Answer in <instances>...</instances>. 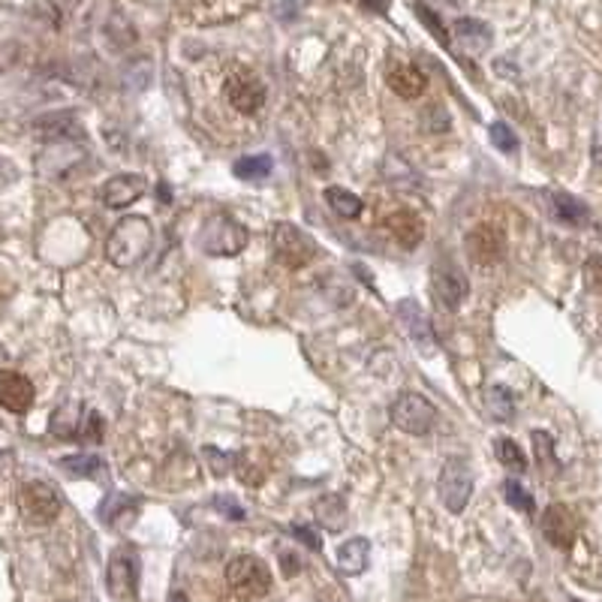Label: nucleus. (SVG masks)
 <instances>
[{"label": "nucleus", "instance_id": "f257e3e1", "mask_svg": "<svg viewBox=\"0 0 602 602\" xmlns=\"http://www.w3.org/2000/svg\"><path fill=\"white\" fill-rule=\"evenodd\" d=\"M151 241H154V229L145 218H124L106 241V256L112 265L133 268L148 256Z\"/></svg>", "mask_w": 602, "mask_h": 602}, {"label": "nucleus", "instance_id": "f03ea898", "mask_svg": "<svg viewBox=\"0 0 602 602\" xmlns=\"http://www.w3.org/2000/svg\"><path fill=\"white\" fill-rule=\"evenodd\" d=\"M227 588L238 599H263L272 590V572L254 554H238L227 563Z\"/></svg>", "mask_w": 602, "mask_h": 602}, {"label": "nucleus", "instance_id": "7ed1b4c3", "mask_svg": "<svg viewBox=\"0 0 602 602\" xmlns=\"http://www.w3.org/2000/svg\"><path fill=\"white\" fill-rule=\"evenodd\" d=\"M106 590L115 602L139 599V551L133 545L115 548L106 566Z\"/></svg>", "mask_w": 602, "mask_h": 602}, {"label": "nucleus", "instance_id": "20e7f679", "mask_svg": "<svg viewBox=\"0 0 602 602\" xmlns=\"http://www.w3.org/2000/svg\"><path fill=\"white\" fill-rule=\"evenodd\" d=\"M199 245L211 256H236L247 245V229L236 218H229V214H214V218L205 220V227L199 232Z\"/></svg>", "mask_w": 602, "mask_h": 602}, {"label": "nucleus", "instance_id": "39448f33", "mask_svg": "<svg viewBox=\"0 0 602 602\" xmlns=\"http://www.w3.org/2000/svg\"><path fill=\"white\" fill-rule=\"evenodd\" d=\"M272 247H274L277 263L286 268H304L313 259V254H317V241L304 229L295 227V223H286V220L274 223Z\"/></svg>", "mask_w": 602, "mask_h": 602}, {"label": "nucleus", "instance_id": "423d86ee", "mask_svg": "<svg viewBox=\"0 0 602 602\" xmlns=\"http://www.w3.org/2000/svg\"><path fill=\"white\" fill-rule=\"evenodd\" d=\"M223 97H227V103H229L236 112H241V115H256V112L265 106L268 91H265V82L254 73V69L236 67V69H232V73L227 76V82H223Z\"/></svg>", "mask_w": 602, "mask_h": 602}, {"label": "nucleus", "instance_id": "0eeeda50", "mask_svg": "<svg viewBox=\"0 0 602 602\" xmlns=\"http://www.w3.org/2000/svg\"><path fill=\"white\" fill-rule=\"evenodd\" d=\"M389 416H392V425L401 428L403 434L425 437L437 421V407L428 398H421V394L407 392L392 403Z\"/></svg>", "mask_w": 602, "mask_h": 602}, {"label": "nucleus", "instance_id": "6e6552de", "mask_svg": "<svg viewBox=\"0 0 602 602\" xmlns=\"http://www.w3.org/2000/svg\"><path fill=\"white\" fill-rule=\"evenodd\" d=\"M437 494H440V503H443L449 512H455V515L467 509L470 494H473V473L461 458H449L443 464L440 479H437Z\"/></svg>", "mask_w": 602, "mask_h": 602}, {"label": "nucleus", "instance_id": "1a4fd4ad", "mask_svg": "<svg viewBox=\"0 0 602 602\" xmlns=\"http://www.w3.org/2000/svg\"><path fill=\"white\" fill-rule=\"evenodd\" d=\"M19 509L31 524H51L60 515V497L49 482H24L19 491Z\"/></svg>", "mask_w": 602, "mask_h": 602}, {"label": "nucleus", "instance_id": "9d476101", "mask_svg": "<svg viewBox=\"0 0 602 602\" xmlns=\"http://www.w3.org/2000/svg\"><path fill=\"white\" fill-rule=\"evenodd\" d=\"M431 290H434V299L443 310H458L470 292V283H467L464 272L455 263H437L434 272H431Z\"/></svg>", "mask_w": 602, "mask_h": 602}, {"label": "nucleus", "instance_id": "9b49d317", "mask_svg": "<svg viewBox=\"0 0 602 602\" xmlns=\"http://www.w3.org/2000/svg\"><path fill=\"white\" fill-rule=\"evenodd\" d=\"M467 254L476 265H497L503 254H506V236H503V229L497 223H479V227L470 229V236H467Z\"/></svg>", "mask_w": 602, "mask_h": 602}, {"label": "nucleus", "instance_id": "f8f14e48", "mask_svg": "<svg viewBox=\"0 0 602 602\" xmlns=\"http://www.w3.org/2000/svg\"><path fill=\"white\" fill-rule=\"evenodd\" d=\"M542 536L548 539V545L560 548V551H570L575 545V536H579V518L570 506L563 503H551L542 515Z\"/></svg>", "mask_w": 602, "mask_h": 602}, {"label": "nucleus", "instance_id": "ddd939ff", "mask_svg": "<svg viewBox=\"0 0 602 602\" xmlns=\"http://www.w3.org/2000/svg\"><path fill=\"white\" fill-rule=\"evenodd\" d=\"M398 317H401V326L407 329V335L412 338V344L421 356H431L437 349V338H434V329H431V322L425 317V310L419 308L416 299H407L398 304Z\"/></svg>", "mask_w": 602, "mask_h": 602}, {"label": "nucleus", "instance_id": "4468645a", "mask_svg": "<svg viewBox=\"0 0 602 602\" xmlns=\"http://www.w3.org/2000/svg\"><path fill=\"white\" fill-rule=\"evenodd\" d=\"M145 190H148L145 175L124 172V175L109 178V181L100 187V199L103 205H109V208H127V205L136 202Z\"/></svg>", "mask_w": 602, "mask_h": 602}, {"label": "nucleus", "instance_id": "2eb2a0df", "mask_svg": "<svg viewBox=\"0 0 602 602\" xmlns=\"http://www.w3.org/2000/svg\"><path fill=\"white\" fill-rule=\"evenodd\" d=\"M383 227L401 247H407V250L419 247L421 238H425V223H421L419 214L410 208H398V211L385 214Z\"/></svg>", "mask_w": 602, "mask_h": 602}, {"label": "nucleus", "instance_id": "dca6fc26", "mask_svg": "<svg viewBox=\"0 0 602 602\" xmlns=\"http://www.w3.org/2000/svg\"><path fill=\"white\" fill-rule=\"evenodd\" d=\"M33 403V383L24 374L4 371L0 374V407L10 412H24Z\"/></svg>", "mask_w": 602, "mask_h": 602}, {"label": "nucleus", "instance_id": "f3484780", "mask_svg": "<svg viewBox=\"0 0 602 602\" xmlns=\"http://www.w3.org/2000/svg\"><path fill=\"white\" fill-rule=\"evenodd\" d=\"M313 518H317V524L322 530H329V533H340L349 521L347 500L340 497V494H322V497H317V503H313Z\"/></svg>", "mask_w": 602, "mask_h": 602}, {"label": "nucleus", "instance_id": "a211bd4d", "mask_svg": "<svg viewBox=\"0 0 602 602\" xmlns=\"http://www.w3.org/2000/svg\"><path fill=\"white\" fill-rule=\"evenodd\" d=\"M455 42L467 55H482L491 49V28L479 19H458L455 22Z\"/></svg>", "mask_w": 602, "mask_h": 602}, {"label": "nucleus", "instance_id": "6ab92c4d", "mask_svg": "<svg viewBox=\"0 0 602 602\" xmlns=\"http://www.w3.org/2000/svg\"><path fill=\"white\" fill-rule=\"evenodd\" d=\"M389 88L398 97H403V100H416V97L425 94L428 88V79L421 76L419 67L412 64H394L389 69Z\"/></svg>", "mask_w": 602, "mask_h": 602}, {"label": "nucleus", "instance_id": "aec40b11", "mask_svg": "<svg viewBox=\"0 0 602 602\" xmlns=\"http://www.w3.org/2000/svg\"><path fill=\"white\" fill-rule=\"evenodd\" d=\"M548 205H551V218L563 227H588L590 223V208L570 193H551Z\"/></svg>", "mask_w": 602, "mask_h": 602}, {"label": "nucleus", "instance_id": "412c9836", "mask_svg": "<svg viewBox=\"0 0 602 602\" xmlns=\"http://www.w3.org/2000/svg\"><path fill=\"white\" fill-rule=\"evenodd\" d=\"M367 560H371V542H367L365 536L347 539V542L338 548V566L344 575H362L367 570Z\"/></svg>", "mask_w": 602, "mask_h": 602}, {"label": "nucleus", "instance_id": "4be33fe9", "mask_svg": "<svg viewBox=\"0 0 602 602\" xmlns=\"http://www.w3.org/2000/svg\"><path fill=\"white\" fill-rule=\"evenodd\" d=\"M60 470L73 479H103L106 482V464L97 455H69L60 458Z\"/></svg>", "mask_w": 602, "mask_h": 602}, {"label": "nucleus", "instance_id": "5701e85b", "mask_svg": "<svg viewBox=\"0 0 602 602\" xmlns=\"http://www.w3.org/2000/svg\"><path fill=\"white\" fill-rule=\"evenodd\" d=\"M485 410H488L491 419L509 421L515 416V398H512V392L503 389V385H491V389L485 392Z\"/></svg>", "mask_w": 602, "mask_h": 602}, {"label": "nucleus", "instance_id": "b1692460", "mask_svg": "<svg viewBox=\"0 0 602 602\" xmlns=\"http://www.w3.org/2000/svg\"><path fill=\"white\" fill-rule=\"evenodd\" d=\"M322 196H326V202L340 214V218L353 220V218L362 214V199H358L353 190H347V187H326V193Z\"/></svg>", "mask_w": 602, "mask_h": 602}, {"label": "nucleus", "instance_id": "393cba45", "mask_svg": "<svg viewBox=\"0 0 602 602\" xmlns=\"http://www.w3.org/2000/svg\"><path fill=\"white\" fill-rule=\"evenodd\" d=\"M136 506L139 503L133 500V497H124V494H118V491H112L109 497L103 500V506H100V518H103V524H109V527H118V518L121 515H136Z\"/></svg>", "mask_w": 602, "mask_h": 602}, {"label": "nucleus", "instance_id": "a878e982", "mask_svg": "<svg viewBox=\"0 0 602 602\" xmlns=\"http://www.w3.org/2000/svg\"><path fill=\"white\" fill-rule=\"evenodd\" d=\"M272 157L268 154H256V157H241L236 160V166H232V172H236L241 181H263V178L272 175Z\"/></svg>", "mask_w": 602, "mask_h": 602}, {"label": "nucleus", "instance_id": "bb28decb", "mask_svg": "<svg viewBox=\"0 0 602 602\" xmlns=\"http://www.w3.org/2000/svg\"><path fill=\"white\" fill-rule=\"evenodd\" d=\"M82 407L79 403H67V407H60L55 416H51V434L58 437H79V431H82V419L79 416Z\"/></svg>", "mask_w": 602, "mask_h": 602}, {"label": "nucleus", "instance_id": "cd10ccee", "mask_svg": "<svg viewBox=\"0 0 602 602\" xmlns=\"http://www.w3.org/2000/svg\"><path fill=\"white\" fill-rule=\"evenodd\" d=\"M494 449H497V458H500V464L506 467V470H512V473H524L527 470V458H524V452H521V446L515 443V440L500 437Z\"/></svg>", "mask_w": 602, "mask_h": 602}, {"label": "nucleus", "instance_id": "c85d7f7f", "mask_svg": "<svg viewBox=\"0 0 602 602\" xmlns=\"http://www.w3.org/2000/svg\"><path fill=\"white\" fill-rule=\"evenodd\" d=\"M503 497H506V503L512 509L524 512V515H533V512H536V500L530 497V491L521 482H515V479L503 482Z\"/></svg>", "mask_w": 602, "mask_h": 602}, {"label": "nucleus", "instance_id": "c756f323", "mask_svg": "<svg viewBox=\"0 0 602 602\" xmlns=\"http://www.w3.org/2000/svg\"><path fill=\"white\" fill-rule=\"evenodd\" d=\"M533 449H536V461L542 470H557V455H554V440L545 431H533Z\"/></svg>", "mask_w": 602, "mask_h": 602}, {"label": "nucleus", "instance_id": "7c9ffc66", "mask_svg": "<svg viewBox=\"0 0 602 602\" xmlns=\"http://www.w3.org/2000/svg\"><path fill=\"white\" fill-rule=\"evenodd\" d=\"M491 142L497 145L500 151H506V154H515L518 151V136L512 133V127H506V124H491Z\"/></svg>", "mask_w": 602, "mask_h": 602}, {"label": "nucleus", "instance_id": "2f4dec72", "mask_svg": "<svg viewBox=\"0 0 602 602\" xmlns=\"http://www.w3.org/2000/svg\"><path fill=\"white\" fill-rule=\"evenodd\" d=\"M82 440H91V443H103V419L100 412H88L82 419V431H79Z\"/></svg>", "mask_w": 602, "mask_h": 602}, {"label": "nucleus", "instance_id": "473e14b6", "mask_svg": "<svg viewBox=\"0 0 602 602\" xmlns=\"http://www.w3.org/2000/svg\"><path fill=\"white\" fill-rule=\"evenodd\" d=\"M214 509H220V515H227V518H232V521H245V518H247V512L241 509V503L223 497V494H218V497H214Z\"/></svg>", "mask_w": 602, "mask_h": 602}, {"label": "nucleus", "instance_id": "72a5a7b5", "mask_svg": "<svg viewBox=\"0 0 602 602\" xmlns=\"http://www.w3.org/2000/svg\"><path fill=\"white\" fill-rule=\"evenodd\" d=\"M416 15H419L421 22L428 24V28H431V33H434V37H437L440 42H449L446 31H443V24H440V19H437L434 13H431V10H425V6H416Z\"/></svg>", "mask_w": 602, "mask_h": 602}, {"label": "nucleus", "instance_id": "f704fd0d", "mask_svg": "<svg viewBox=\"0 0 602 602\" xmlns=\"http://www.w3.org/2000/svg\"><path fill=\"white\" fill-rule=\"evenodd\" d=\"M584 274H588V283L597 292H602V256H590L588 265H584Z\"/></svg>", "mask_w": 602, "mask_h": 602}, {"label": "nucleus", "instance_id": "c9c22d12", "mask_svg": "<svg viewBox=\"0 0 602 602\" xmlns=\"http://www.w3.org/2000/svg\"><path fill=\"white\" fill-rule=\"evenodd\" d=\"M292 536L299 539V542L308 545L310 551H320V548H322V539H320L317 533H313L310 527H304V524H292Z\"/></svg>", "mask_w": 602, "mask_h": 602}, {"label": "nucleus", "instance_id": "e433bc0d", "mask_svg": "<svg viewBox=\"0 0 602 602\" xmlns=\"http://www.w3.org/2000/svg\"><path fill=\"white\" fill-rule=\"evenodd\" d=\"M205 458H208V461H214L211 467H214V473H218V476H223V473H227V470H229L227 464H232V458H229V455H220L218 449H211V446L205 449Z\"/></svg>", "mask_w": 602, "mask_h": 602}, {"label": "nucleus", "instance_id": "4c0bfd02", "mask_svg": "<svg viewBox=\"0 0 602 602\" xmlns=\"http://www.w3.org/2000/svg\"><path fill=\"white\" fill-rule=\"evenodd\" d=\"M283 566H286V575H295L301 570V563H299V557L295 554H283Z\"/></svg>", "mask_w": 602, "mask_h": 602}, {"label": "nucleus", "instance_id": "58836bf2", "mask_svg": "<svg viewBox=\"0 0 602 602\" xmlns=\"http://www.w3.org/2000/svg\"><path fill=\"white\" fill-rule=\"evenodd\" d=\"M362 4L371 13H385V10H389V0H362Z\"/></svg>", "mask_w": 602, "mask_h": 602}, {"label": "nucleus", "instance_id": "ea45409f", "mask_svg": "<svg viewBox=\"0 0 602 602\" xmlns=\"http://www.w3.org/2000/svg\"><path fill=\"white\" fill-rule=\"evenodd\" d=\"M10 181H13V169L6 166L4 160H0V187H4V184H10Z\"/></svg>", "mask_w": 602, "mask_h": 602}, {"label": "nucleus", "instance_id": "a19ab883", "mask_svg": "<svg viewBox=\"0 0 602 602\" xmlns=\"http://www.w3.org/2000/svg\"><path fill=\"white\" fill-rule=\"evenodd\" d=\"M169 602H190V597H187L184 590H172L169 593Z\"/></svg>", "mask_w": 602, "mask_h": 602}, {"label": "nucleus", "instance_id": "79ce46f5", "mask_svg": "<svg viewBox=\"0 0 602 602\" xmlns=\"http://www.w3.org/2000/svg\"><path fill=\"white\" fill-rule=\"evenodd\" d=\"M446 4H458V0H446Z\"/></svg>", "mask_w": 602, "mask_h": 602}, {"label": "nucleus", "instance_id": "37998d69", "mask_svg": "<svg viewBox=\"0 0 602 602\" xmlns=\"http://www.w3.org/2000/svg\"><path fill=\"white\" fill-rule=\"evenodd\" d=\"M570 602H581V599H570Z\"/></svg>", "mask_w": 602, "mask_h": 602}]
</instances>
